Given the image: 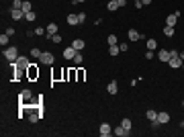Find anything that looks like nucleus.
Masks as SVG:
<instances>
[{
  "label": "nucleus",
  "instance_id": "a211bd4d",
  "mask_svg": "<svg viewBox=\"0 0 184 137\" xmlns=\"http://www.w3.org/2000/svg\"><path fill=\"white\" fill-rule=\"evenodd\" d=\"M145 117H147L149 121H156V119H158V111H153V108H149V111L145 113Z\"/></svg>",
  "mask_w": 184,
  "mask_h": 137
},
{
  "label": "nucleus",
  "instance_id": "aec40b11",
  "mask_svg": "<svg viewBox=\"0 0 184 137\" xmlns=\"http://www.w3.org/2000/svg\"><path fill=\"white\" fill-rule=\"evenodd\" d=\"M33 66H35V64H31V66H29V78H37V76H39V70H35L33 68Z\"/></svg>",
  "mask_w": 184,
  "mask_h": 137
},
{
  "label": "nucleus",
  "instance_id": "c85d7f7f",
  "mask_svg": "<svg viewBox=\"0 0 184 137\" xmlns=\"http://www.w3.org/2000/svg\"><path fill=\"white\" fill-rule=\"evenodd\" d=\"M39 119H41V115H39V113H33V115L29 117V121H31V123H37Z\"/></svg>",
  "mask_w": 184,
  "mask_h": 137
},
{
  "label": "nucleus",
  "instance_id": "f8f14e48",
  "mask_svg": "<svg viewBox=\"0 0 184 137\" xmlns=\"http://www.w3.org/2000/svg\"><path fill=\"white\" fill-rule=\"evenodd\" d=\"M84 39H74V43H72V47L76 49V51H80V49H84Z\"/></svg>",
  "mask_w": 184,
  "mask_h": 137
},
{
  "label": "nucleus",
  "instance_id": "4468645a",
  "mask_svg": "<svg viewBox=\"0 0 184 137\" xmlns=\"http://www.w3.org/2000/svg\"><path fill=\"white\" fill-rule=\"evenodd\" d=\"M178 17H180V12H174V15H170V17H168V21H166V25L174 27V25H176V21H178Z\"/></svg>",
  "mask_w": 184,
  "mask_h": 137
},
{
  "label": "nucleus",
  "instance_id": "c03bdc74",
  "mask_svg": "<svg viewBox=\"0 0 184 137\" xmlns=\"http://www.w3.org/2000/svg\"><path fill=\"white\" fill-rule=\"evenodd\" d=\"M135 2H137V0H135Z\"/></svg>",
  "mask_w": 184,
  "mask_h": 137
},
{
  "label": "nucleus",
  "instance_id": "c9c22d12",
  "mask_svg": "<svg viewBox=\"0 0 184 137\" xmlns=\"http://www.w3.org/2000/svg\"><path fill=\"white\" fill-rule=\"evenodd\" d=\"M119 49H121V51H129V45H127V43H121Z\"/></svg>",
  "mask_w": 184,
  "mask_h": 137
},
{
  "label": "nucleus",
  "instance_id": "4be33fe9",
  "mask_svg": "<svg viewBox=\"0 0 184 137\" xmlns=\"http://www.w3.org/2000/svg\"><path fill=\"white\" fill-rule=\"evenodd\" d=\"M68 25H80V21H78V15H70V17H68Z\"/></svg>",
  "mask_w": 184,
  "mask_h": 137
},
{
  "label": "nucleus",
  "instance_id": "20e7f679",
  "mask_svg": "<svg viewBox=\"0 0 184 137\" xmlns=\"http://www.w3.org/2000/svg\"><path fill=\"white\" fill-rule=\"evenodd\" d=\"M10 18H15V21H20V18H25V12H23V8H10Z\"/></svg>",
  "mask_w": 184,
  "mask_h": 137
},
{
  "label": "nucleus",
  "instance_id": "ddd939ff",
  "mask_svg": "<svg viewBox=\"0 0 184 137\" xmlns=\"http://www.w3.org/2000/svg\"><path fill=\"white\" fill-rule=\"evenodd\" d=\"M158 123H160V125H164V123H168V121H170V115H168V113H158Z\"/></svg>",
  "mask_w": 184,
  "mask_h": 137
},
{
  "label": "nucleus",
  "instance_id": "cd10ccee",
  "mask_svg": "<svg viewBox=\"0 0 184 137\" xmlns=\"http://www.w3.org/2000/svg\"><path fill=\"white\" fill-rule=\"evenodd\" d=\"M121 125H123L125 129H129V131H131V119H123V121H121Z\"/></svg>",
  "mask_w": 184,
  "mask_h": 137
},
{
  "label": "nucleus",
  "instance_id": "1a4fd4ad",
  "mask_svg": "<svg viewBox=\"0 0 184 137\" xmlns=\"http://www.w3.org/2000/svg\"><path fill=\"white\" fill-rule=\"evenodd\" d=\"M110 133H112L110 125H109V123H102V125H100V135H102V137H107V135H110Z\"/></svg>",
  "mask_w": 184,
  "mask_h": 137
},
{
  "label": "nucleus",
  "instance_id": "37998d69",
  "mask_svg": "<svg viewBox=\"0 0 184 137\" xmlns=\"http://www.w3.org/2000/svg\"><path fill=\"white\" fill-rule=\"evenodd\" d=\"M182 106H184V100H182Z\"/></svg>",
  "mask_w": 184,
  "mask_h": 137
},
{
  "label": "nucleus",
  "instance_id": "a19ab883",
  "mask_svg": "<svg viewBox=\"0 0 184 137\" xmlns=\"http://www.w3.org/2000/svg\"><path fill=\"white\" fill-rule=\"evenodd\" d=\"M74 2H86V0H74Z\"/></svg>",
  "mask_w": 184,
  "mask_h": 137
},
{
  "label": "nucleus",
  "instance_id": "0eeeda50",
  "mask_svg": "<svg viewBox=\"0 0 184 137\" xmlns=\"http://www.w3.org/2000/svg\"><path fill=\"white\" fill-rule=\"evenodd\" d=\"M127 37H129V41H139V39H143V35H141V33H137L135 29H131V31L127 33Z\"/></svg>",
  "mask_w": 184,
  "mask_h": 137
},
{
  "label": "nucleus",
  "instance_id": "393cba45",
  "mask_svg": "<svg viewBox=\"0 0 184 137\" xmlns=\"http://www.w3.org/2000/svg\"><path fill=\"white\" fill-rule=\"evenodd\" d=\"M156 47H158V41H156V39H147V49H151V51H153Z\"/></svg>",
  "mask_w": 184,
  "mask_h": 137
},
{
  "label": "nucleus",
  "instance_id": "6e6552de",
  "mask_svg": "<svg viewBox=\"0 0 184 137\" xmlns=\"http://www.w3.org/2000/svg\"><path fill=\"white\" fill-rule=\"evenodd\" d=\"M158 59L164 62V64H168V62H170V51H168V49H162V51L158 53Z\"/></svg>",
  "mask_w": 184,
  "mask_h": 137
},
{
  "label": "nucleus",
  "instance_id": "f257e3e1",
  "mask_svg": "<svg viewBox=\"0 0 184 137\" xmlns=\"http://www.w3.org/2000/svg\"><path fill=\"white\" fill-rule=\"evenodd\" d=\"M4 57H6L10 64H15V62H17V57H18L17 47H4Z\"/></svg>",
  "mask_w": 184,
  "mask_h": 137
},
{
  "label": "nucleus",
  "instance_id": "9b49d317",
  "mask_svg": "<svg viewBox=\"0 0 184 137\" xmlns=\"http://www.w3.org/2000/svg\"><path fill=\"white\" fill-rule=\"evenodd\" d=\"M76 49H74L72 45H70V47H68V49H64V57H66V59H74V55H76Z\"/></svg>",
  "mask_w": 184,
  "mask_h": 137
},
{
  "label": "nucleus",
  "instance_id": "7c9ffc66",
  "mask_svg": "<svg viewBox=\"0 0 184 137\" xmlns=\"http://www.w3.org/2000/svg\"><path fill=\"white\" fill-rule=\"evenodd\" d=\"M109 45H117V35H109Z\"/></svg>",
  "mask_w": 184,
  "mask_h": 137
},
{
  "label": "nucleus",
  "instance_id": "72a5a7b5",
  "mask_svg": "<svg viewBox=\"0 0 184 137\" xmlns=\"http://www.w3.org/2000/svg\"><path fill=\"white\" fill-rule=\"evenodd\" d=\"M78 21H80V25H82V23L86 21V12H80V15H78Z\"/></svg>",
  "mask_w": 184,
  "mask_h": 137
},
{
  "label": "nucleus",
  "instance_id": "4c0bfd02",
  "mask_svg": "<svg viewBox=\"0 0 184 137\" xmlns=\"http://www.w3.org/2000/svg\"><path fill=\"white\" fill-rule=\"evenodd\" d=\"M145 59H153V51H151V49L145 53Z\"/></svg>",
  "mask_w": 184,
  "mask_h": 137
},
{
  "label": "nucleus",
  "instance_id": "e433bc0d",
  "mask_svg": "<svg viewBox=\"0 0 184 137\" xmlns=\"http://www.w3.org/2000/svg\"><path fill=\"white\" fill-rule=\"evenodd\" d=\"M17 33V31H15V29H12V27H8V29H6V35H10V37H12V35Z\"/></svg>",
  "mask_w": 184,
  "mask_h": 137
},
{
  "label": "nucleus",
  "instance_id": "dca6fc26",
  "mask_svg": "<svg viewBox=\"0 0 184 137\" xmlns=\"http://www.w3.org/2000/svg\"><path fill=\"white\" fill-rule=\"evenodd\" d=\"M8 39H10V35L2 33L0 35V45H2V47H8Z\"/></svg>",
  "mask_w": 184,
  "mask_h": 137
},
{
  "label": "nucleus",
  "instance_id": "ea45409f",
  "mask_svg": "<svg viewBox=\"0 0 184 137\" xmlns=\"http://www.w3.org/2000/svg\"><path fill=\"white\" fill-rule=\"evenodd\" d=\"M141 2H143V6H145V4H151V0H141Z\"/></svg>",
  "mask_w": 184,
  "mask_h": 137
},
{
  "label": "nucleus",
  "instance_id": "f704fd0d",
  "mask_svg": "<svg viewBox=\"0 0 184 137\" xmlns=\"http://www.w3.org/2000/svg\"><path fill=\"white\" fill-rule=\"evenodd\" d=\"M43 33H47V29H43V27H37L35 35H43Z\"/></svg>",
  "mask_w": 184,
  "mask_h": 137
},
{
  "label": "nucleus",
  "instance_id": "6ab92c4d",
  "mask_svg": "<svg viewBox=\"0 0 184 137\" xmlns=\"http://www.w3.org/2000/svg\"><path fill=\"white\" fill-rule=\"evenodd\" d=\"M33 10V6H31V2L29 0H23V12L27 15V12H31Z\"/></svg>",
  "mask_w": 184,
  "mask_h": 137
},
{
  "label": "nucleus",
  "instance_id": "2eb2a0df",
  "mask_svg": "<svg viewBox=\"0 0 184 137\" xmlns=\"http://www.w3.org/2000/svg\"><path fill=\"white\" fill-rule=\"evenodd\" d=\"M18 98H20V103H29L31 100V90H23Z\"/></svg>",
  "mask_w": 184,
  "mask_h": 137
},
{
  "label": "nucleus",
  "instance_id": "39448f33",
  "mask_svg": "<svg viewBox=\"0 0 184 137\" xmlns=\"http://www.w3.org/2000/svg\"><path fill=\"white\" fill-rule=\"evenodd\" d=\"M112 133H115L117 137H127V135H129V129H125L123 125H119L117 129H112Z\"/></svg>",
  "mask_w": 184,
  "mask_h": 137
},
{
  "label": "nucleus",
  "instance_id": "412c9836",
  "mask_svg": "<svg viewBox=\"0 0 184 137\" xmlns=\"http://www.w3.org/2000/svg\"><path fill=\"white\" fill-rule=\"evenodd\" d=\"M164 35H166V37H174V27L166 25V27H164Z\"/></svg>",
  "mask_w": 184,
  "mask_h": 137
},
{
  "label": "nucleus",
  "instance_id": "473e14b6",
  "mask_svg": "<svg viewBox=\"0 0 184 137\" xmlns=\"http://www.w3.org/2000/svg\"><path fill=\"white\" fill-rule=\"evenodd\" d=\"M12 8H23V0H15L12 2Z\"/></svg>",
  "mask_w": 184,
  "mask_h": 137
},
{
  "label": "nucleus",
  "instance_id": "5701e85b",
  "mask_svg": "<svg viewBox=\"0 0 184 137\" xmlns=\"http://www.w3.org/2000/svg\"><path fill=\"white\" fill-rule=\"evenodd\" d=\"M107 8H109V10H117V8H119V2H117V0H109Z\"/></svg>",
  "mask_w": 184,
  "mask_h": 137
},
{
  "label": "nucleus",
  "instance_id": "79ce46f5",
  "mask_svg": "<svg viewBox=\"0 0 184 137\" xmlns=\"http://www.w3.org/2000/svg\"><path fill=\"white\" fill-rule=\"evenodd\" d=\"M182 127H184V121H182Z\"/></svg>",
  "mask_w": 184,
  "mask_h": 137
},
{
  "label": "nucleus",
  "instance_id": "2f4dec72",
  "mask_svg": "<svg viewBox=\"0 0 184 137\" xmlns=\"http://www.w3.org/2000/svg\"><path fill=\"white\" fill-rule=\"evenodd\" d=\"M25 18H27V21H35V18H37V15L33 12V10H31V12H27V15H25Z\"/></svg>",
  "mask_w": 184,
  "mask_h": 137
},
{
  "label": "nucleus",
  "instance_id": "f03ea898",
  "mask_svg": "<svg viewBox=\"0 0 184 137\" xmlns=\"http://www.w3.org/2000/svg\"><path fill=\"white\" fill-rule=\"evenodd\" d=\"M29 66H31V64H29V57H27V55H18L17 62H15V68H18V70H27Z\"/></svg>",
  "mask_w": 184,
  "mask_h": 137
},
{
  "label": "nucleus",
  "instance_id": "423d86ee",
  "mask_svg": "<svg viewBox=\"0 0 184 137\" xmlns=\"http://www.w3.org/2000/svg\"><path fill=\"white\" fill-rule=\"evenodd\" d=\"M182 64H184V62L180 59V57H170V62H168V66H170V68H174V70H176V68H182Z\"/></svg>",
  "mask_w": 184,
  "mask_h": 137
},
{
  "label": "nucleus",
  "instance_id": "bb28decb",
  "mask_svg": "<svg viewBox=\"0 0 184 137\" xmlns=\"http://www.w3.org/2000/svg\"><path fill=\"white\" fill-rule=\"evenodd\" d=\"M74 64H78V66L82 64V53H80V51H78L76 55H74Z\"/></svg>",
  "mask_w": 184,
  "mask_h": 137
},
{
  "label": "nucleus",
  "instance_id": "f3484780",
  "mask_svg": "<svg viewBox=\"0 0 184 137\" xmlns=\"http://www.w3.org/2000/svg\"><path fill=\"white\" fill-rule=\"evenodd\" d=\"M45 29H47V35H55V33H57V25H55V23H49Z\"/></svg>",
  "mask_w": 184,
  "mask_h": 137
},
{
  "label": "nucleus",
  "instance_id": "c756f323",
  "mask_svg": "<svg viewBox=\"0 0 184 137\" xmlns=\"http://www.w3.org/2000/svg\"><path fill=\"white\" fill-rule=\"evenodd\" d=\"M41 49H39V47H35V49H31V55H33V57H41Z\"/></svg>",
  "mask_w": 184,
  "mask_h": 137
},
{
  "label": "nucleus",
  "instance_id": "a878e982",
  "mask_svg": "<svg viewBox=\"0 0 184 137\" xmlns=\"http://www.w3.org/2000/svg\"><path fill=\"white\" fill-rule=\"evenodd\" d=\"M119 51H121L119 45H109V53H110V55H119Z\"/></svg>",
  "mask_w": 184,
  "mask_h": 137
},
{
  "label": "nucleus",
  "instance_id": "9d476101",
  "mask_svg": "<svg viewBox=\"0 0 184 137\" xmlns=\"http://www.w3.org/2000/svg\"><path fill=\"white\" fill-rule=\"evenodd\" d=\"M107 92H109V94H117V92H119V84H117L115 80H112V82H109V86H107Z\"/></svg>",
  "mask_w": 184,
  "mask_h": 137
},
{
  "label": "nucleus",
  "instance_id": "b1692460",
  "mask_svg": "<svg viewBox=\"0 0 184 137\" xmlns=\"http://www.w3.org/2000/svg\"><path fill=\"white\" fill-rule=\"evenodd\" d=\"M47 39H49V41H53V43H59V41H61V35H59V33H55V35H47Z\"/></svg>",
  "mask_w": 184,
  "mask_h": 137
},
{
  "label": "nucleus",
  "instance_id": "58836bf2",
  "mask_svg": "<svg viewBox=\"0 0 184 137\" xmlns=\"http://www.w3.org/2000/svg\"><path fill=\"white\" fill-rule=\"evenodd\" d=\"M178 57H180V59L184 62V51H178Z\"/></svg>",
  "mask_w": 184,
  "mask_h": 137
},
{
  "label": "nucleus",
  "instance_id": "7ed1b4c3",
  "mask_svg": "<svg viewBox=\"0 0 184 137\" xmlns=\"http://www.w3.org/2000/svg\"><path fill=\"white\" fill-rule=\"evenodd\" d=\"M39 62H41L43 66H51V64L55 62V57H53V53L43 51V53H41V57H39Z\"/></svg>",
  "mask_w": 184,
  "mask_h": 137
}]
</instances>
